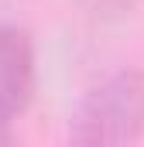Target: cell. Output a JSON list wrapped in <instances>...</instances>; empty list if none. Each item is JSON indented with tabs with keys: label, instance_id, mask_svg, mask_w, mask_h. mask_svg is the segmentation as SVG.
<instances>
[{
	"label": "cell",
	"instance_id": "7a4b0ae2",
	"mask_svg": "<svg viewBox=\"0 0 144 147\" xmlns=\"http://www.w3.org/2000/svg\"><path fill=\"white\" fill-rule=\"evenodd\" d=\"M38 58L35 41L21 24L0 21V116L17 120L35 99Z\"/></svg>",
	"mask_w": 144,
	"mask_h": 147
},
{
	"label": "cell",
	"instance_id": "3957f363",
	"mask_svg": "<svg viewBox=\"0 0 144 147\" xmlns=\"http://www.w3.org/2000/svg\"><path fill=\"white\" fill-rule=\"evenodd\" d=\"M79 3H82V10H86L93 21H100V24H117V21H127V17L137 10L141 0H79Z\"/></svg>",
	"mask_w": 144,
	"mask_h": 147
},
{
	"label": "cell",
	"instance_id": "6da1fadb",
	"mask_svg": "<svg viewBox=\"0 0 144 147\" xmlns=\"http://www.w3.org/2000/svg\"><path fill=\"white\" fill-rule=\"evenodd\" d=\"M144 134V72L120 65L100 75L69 120V140L82 147L130 144Z\"/></svg>",
	"mask_w": 144,
	"mask_h": 147
},
{
	"label": "cell",
	"instance_id": "277c9868",
	"mask_svg": "<svg viewBox=\"0 0 144 147\" xmlns=\"http://www.w3.org/2000/svg\"><path fill=\"white\" fill-rule=\"evenodd\" d=\"M10 140H14V120H3L0 116V147L10 144Z\"/></svg>",
	"mask_w": 144,
	"mask_h": 147
}]
</instances>
